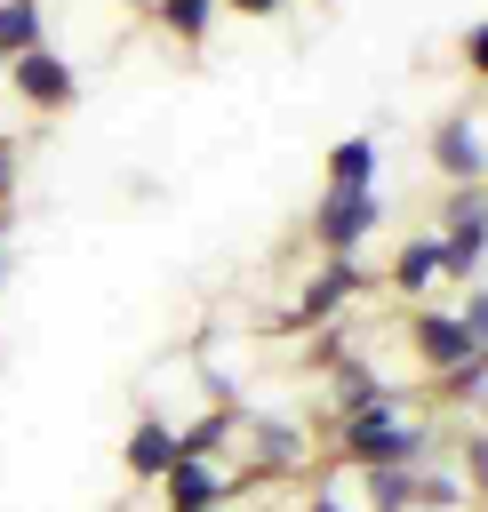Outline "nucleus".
I'll return each mask as SVG.
<instances>
[{"label":"nucleus","mask_w":488,"mask_h":512,"mask_svg":"<svg viewBox=\"0 0 488 512\" xmlns=\"http://www.w3.org/2000/svg\"><path fill=\"white\" fill-rule=\"evenodd\" d=\"M424 456H432V432L400 408V392L376 400V408H360V416H336V464H352V472H376V464H424Z\"/></svg>","instance_id":"1"},{"label":"nucleus","mask_w":488,"mask_h":512,"mask_svg":"<svg viewBox=\"0 0 488 512\" xmlns=\"http://www.w3.org/2000/svg\"><path fill=\"white\" fill-rule=\"evenodd\" d=\"M488 272V184H448L440 200V280H480Z\"/></svg>","instance_id":"2"},{"label":"nucleus","mask_w":488,"mask_h":512,"mask_svg":"<svg viewBox=\"0 0 488 512\" xmlns=\"http://www.w3.org/2000/svg\"><path fill=\"white\" fill-rule=\"evenodd\" d=\"M232 456L248 464V480H288V472H304V464H312V432H304V424H280V416L240 408V424H232Z\"/></svg>","instance_id":"3"},{"label":"nucleus","mask_w":488,"mask_h":512,"mask_svg":"<svg viewBox=\"0 0 488 512\" xmlns=\"http://www.w3.org/2000/svg\"><path fill=\"white\" fill-rule=\"evenodd\" d=\"M240 488H248L240 456H176L152 496H160V512H208V504H232Z\"/></svg>","instance_id":"4"},{"label":"nucleus","mask_w":488,"mask_h":512,"mask_svg":"<svg viewBox=\"0 0 488 512\" xmlns=\"http://www.w3.org/2000/svg\"><path fill=\"white\" fill-rule=\"evenodd\" d=\"M376 224H384L376 184H368V192H336V184H328V192L312 200V248H320V256H360V240H368Z\"/></svg>","instance_id":"5"},{"label":"nucleus","mask_w":488,"mask_h":512,"mask_svg":"<svg viewBox=\"0 0 488 512\" xmlns=\"http://www.w3.org/2000/svg\"><path fill=\"white\" fill-rule=\"evenodd\" d=\"M8 96L24 112H72L80 104V72L56 48H24V56H8Z\"/></svg>","instance_id":"6"},{"label":"nucleus","mask_w":488,"mask_h":512,"mask_svg":"<svg viewBox=\"0 0 488 512\" xmlns=\"http://www.w3.org/2000/svg\"><path fill=\"white\" fill-rule=\"evenodd\" d=\"M408 352H416V368L424 376H440V368H456V360H472L480 344H472V328L456 320V304H408Z\"/></svg>","instance_id":"7"},{"label":"nucleus","mask_w":488,"mask_h":512,"mask_svg":"<svg viewBox=\"0 0 488 512\" xmlns=\"http://www.w3.org/2000/svg\"><path fill=\"white\" fill-rule=\"evenodd\" d=\"M360 288H368V272H360L352 256H320V272H312V280L296 288V304H288V328H328Z\"/></svg>","instance_id":"8"},{"label":"nucleus","mask_w":488,"mask_h":512,"mask_svg":"<svg viewBox=\"0 0 488 512\" xmlns=\"http://www.w3.org/2000/svg\"><path fill=\"white\" fill-rule=\"evenodd\" d=\"M184 448H176V416H160V408H144L136 424H128V440H120V472L136 480V488H160V472L176 464Z\"/></svg>","instance_id":"9"},{"label":"nucleus","mask_w":488,"mask_h":512,"mask_svg":"<svg viewBox=\"0 0 488 512\" xmlns=\"http://www.w3.org/2000/svg\"><path fill=\"white\" fill-rule=\"evenodd\" d=\"M432 168H440L448 184H488V144H480V128H472L464 112H448V120L432 128Z\"/></svg>","instance_id":"10"},{"label":"nucleus","mask_w":488,"mask_h":512,"mask_svg":"<svg viewBox=\"0 0 488 512\" xmlns=\"http://www.w3.org/2000/svg\"><path fill=\"white\" fill-rule=\"evenodd\" d=\"M376 400H392V384H384L360 352H336V360H328V408H336V416H360V408H376Z\"/></svg>","instance_id":"11"},{"label":"nucleus","mask_w":488,"mask_h":512,"mask_svg":"<svg viewBox=\"0 0 488 512\" xmlns=\"http://www.w3.org/2000/svg\"><path fill=\"white\" fill-rule=\"evenodd\" d=\"M408 304H424L432 288H440V232H416V240H400V256H392V272H384Z\"/></svg>","instance_id":"12"},{"label":"nucleus","mask_w":488,"mask_h":512,"mask_svg":"<svg viewBox=\"0 0 488 512\" xmlns=\"http://www.w3.org/2000/svg\"><path fill=\"white\" fill-rule=\"evenodd\" d=\"M320 168H328L336 192H368V184H376V136H336Z\"/></svg>","instance_id":"13"},{"label":"nucleus","mask_w":488,"mask_h":512,"mask_svg":"<svg viewBox=\"0 0 488 512\" xmlns=\"http://www.w3.org/2000/svg\"><path fill=\"white\" fill-rule=\"evenodd\" d=\"M216 8H224V0H152V24H160L176 48H200V40L216 32Z\"/></svg>","instance_id":"14"},{"label":"nucleus","mask_w":488,"mask_h":512,"mask_svg":"<svg viewBox=\"0 0 488 512\" xmlns=\"http://www.w3.org/2000/svg\"><path fill=\"white\" fill-rule=\"evenodd\" d=\"M48 48V8L40 0H0V56Z\"/></svg>","instance_id":"15"},{"label":"nucleus","mask_w":488,"mask_h":512,"mask_svg":"<svg viewBox=\"0 0 488 512\" xmlns=\"http://www.w3.org/2000/svg\"><path fill=\"white\" fill-rule=\"evenodd\" d=\"M464 504H472L464 472H424L416 464V512H464Z\"/></svg>","instance_id":"16"},{"label":"nucleus","mask_w":488,"mask_h":512,"mask_svg":"<svg viewBox=\"0 0 488 512\" xmlns=\"http://www.w3.org/2000/svg\"><path fill=\"white\" fill-rule=\"evenodd\" d=\"M456 320L472 328V344H488V272H480V280H464V304H456Z\"/></svg>","instance_id":"17"},{"label":"nucleus","mask_w":488,"mask_h":512,"mask_svg":"<svg viewBox=\"0 0 488 512\" xmlns=\"http://www.w3.org/2000/svg\"><path fill=\"white\" fill-rule=\"evenodd\" d=\"M456 456H464V488L488 504V432H464V448H456Z\"/></svg>","instance_id":"18"},{"label":"nucleus","mask_w":488,"mask_h":512,"mask_svg":"<svg viewBox=\"0 0 488 512\" xmlns=\"http://www.w3.org/2000/svg\"><path fill=\"white\" fill-rule=\"evenodd\" d=\"M16 168H24V144H16V128H0V208L16 192Z\"/></svg>","instance_id":"19"},{"label":"nucleus","mask_w":488,"mask_h":512,"mask_svg":"<svg viewBox=\"0 0 488 512\" xmlns=\"http://www.w3.org/2000/svg\"><path fill=\"white\" fill-rule=\"evenodd\" d=\"M464 72H472V80H488V16L464 32Z\"/></svg>","instance_id":"20"},{"label":"nucleus","mask_w":488,"mask_h":512,"mask_svg":"<svg viewBox=\"0 0 488 512\" xmlns=\"http://www.w3.org/2000/svg\"><path fill=\"white\" fill-rule=\"evenodd\" d=\"M304 512H360V496H344V472L328 480V488H312V504Z\"/></svg>","instance_id":"21"},{"label":"nucleus","mask_w":488,"mask_h":512,"mask_svg":"<svg viewBox=\"0 0 488 512\" xmlns=\"http://www.w3.org/2000/svg\"><path fill=\"white\" fill-rule=\"evenodd\" d=\"M208 512H240V496H232V504H208Z\"/></svg>","instance_id":"22"},{"label":"nucleus","mask_w":488,"mask_h":512,"mask_svg":"<svg viewBox=\"0 0 488 512\" xmlns=\"http://www.w3.org/2000/svg\"><path fill=\"white\" fill-rule=\"evenodd\" d=\"M0 88H8V56H0Z\"/></svg>","instance_id":"23"},{"label":"nucleus","mask_w":488,"mask_h":512,"mask_svg":"<svg viewBox=\"0 0 488 512\" xmlns=\"http://www.w3.org/2000/svg\"><path fill=\"white\" fill-rule=\"evenodd\" d=\"M0 240H8V208H0Z\"/></svg>","instance_id":"24"},{"label":"nucleus","mask_w":488,"mask_h":512,"mask_svg":"<svg viewBox=\"0 0 488 512\" xmlns=\"http://www.w3.org/2000/svg\"><path fill=\"white\" fill-rule=\"evenodd\" d=\"M480 360H488V344H480Z\"/></svg>","instance_id":"25"}]
</instances>
